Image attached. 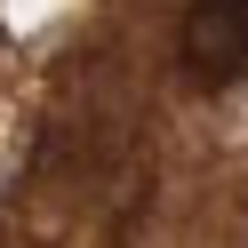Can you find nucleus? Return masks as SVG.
<instances>
[{
	"label": "nucleus",
	"mask_w": 248,
	"mask_h": 248,
	"mask_svg": "<svg viewBox=\"0 0 248 248\" xmlns=\"http://www.w3.org/2000/svg\"><path fill=\"white\" fill-rule=\"evenodd\" d=\"M176 64L200 96H224L248 80V0H184Z\"/></svg>",
	"instance_id": "obj_1"
}]
</instances>
